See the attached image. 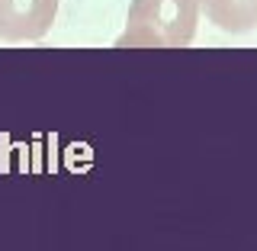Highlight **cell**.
<instances>
[{
	"label": "cell",
	"instance_id": "1",
	"mask_svg": "<svg viewBox=\"0 0 257 251\" xmlns=\"http://www.w3.org/2000/svg\"><path fill=\"white\" fill-rule=\"evenodd\" d=\"M196 0H132L116 48H187L196 36Z\"/></svg>",
	"mask_w": 257,
	"mask_h": 251
},
{
	"label": "cell",
	"instance_id": "2",
	"mask_svg": "<svg viewBox=\"0 0 257 251\" xmlns=\"http://www.w3.org/2000/svg\"><path fill=\"white\" fill-rule=\"evenodd\" d=\"M58 0H0V39L36 42L52 29Z\"/></svg>",
	"mask_w": 257,
	"mask_h": 251
},
{
	"label": "cell",
	"instance_id": "3",
	"mask_svg": "<svg viewBox=\"0 0 257 251\" xmlns=\"http://www.w3.org/2000/svg\"><path fill=\"white\" fill-rule=\"evenodd\" d=\"M206 10L209 23L222 32H251L257 29V0H196Z\"/></svg>",
	"mask_w": 257,
	"mask_h": 251
}]
</instances>
